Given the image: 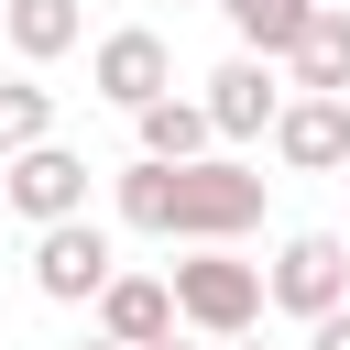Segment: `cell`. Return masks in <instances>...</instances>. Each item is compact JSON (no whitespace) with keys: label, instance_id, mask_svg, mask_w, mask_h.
Wrapping results in <instances>:
<instances>
[{"label":"cell","instance_id":"1","mask_svg":"<svg viewBox=\"0 0 350 350\" xmlns=\"http://www.w3.org/2000/svg\"><path fill=\"white\" fill-rule=\"evenodd\" d=\"M120 230L142 241H186V252H230L241 230H262V175L208 153V164H131L120 175Z\"/></svg>","mask_w":350,"mask_h":350},{"label":"cell","instance_id":"2","mask_svg":"<svg viewBox=\"0 0 350 350\" xmlns=\"http://www.w3.org/2000/svg\"><path fill=\"white\" fill-rule=\"evenodd\" d=\"M273 306V273L241 262V252H186L175 262V317L197 339H252V317Z\"/></svg>","mask_w":350,"mask_h":350},{"label":"cell","instance_id":"3","mask_svg":"<svg viewBox=\"0 0 350 350\" xmlns=\"http://www.w3.org/2000/svg\"><path fill=\"white\" fill-rule=\"evenodd\" d=\"M109 284H120V252H109L98 219H55V230H33V295H55V306H98Z\"/></svg>","mask_w":350,"mask_h":350},{"label":"cell","instance_id":"4","mask_svg":"<svg viewBox=\"0 0 350 350\" xmlns=\"http://www.w3.org/2000/svg\"><path fill=\"white\" fill-rule=\"evenodd\" d=\"M262 273H273V306H284V317H306V328L350 306V241H339V230H295Z\"/></svg>","mask_w":350,"mask_h":350},{"label":"cell","instance_id":"5","mask_svg":"<svg viewBox=\"0 0 350 350\" xmlns=\"http://www.w3.org/2000/svg\"><path fill=\"white\" fill-rule=\"evenodd\" d=\"M88 88H98L109 109H153V98H175V55H164V33H142V22L98 33V55H88Z\"/></svg>","mask_w":350,"mask_h":350},{"label":"cell","instance_id":"6","mask_svg":"<svg viewBox=\"0 0 350 350\" xmlns=\"http://www.w3.org/2000/svg\"><path fill=\"white\" fill-rule=\"evenodd\" d=\"M0 197H11L33 230H55V219H88V153H66V142H33V153H11V164H0Z\"/></svg>","mask_w":350,"mask_h":350},{"label":"cell","instance_id":"7","mask_svg":"<svg viewBox=\"0 0 350 350\" xmlns=\"http://www.w3.org/2000/svg\"><path fill=\"white\" fill-rule=\"evenodd\" d=\"M208 120H219V142H262V131L284 120V88H273V66H262V55H230V66L208 77Z\"/></svg>","mask_w":350,"mask_h":350},{"label":"cell","instance_id":"8","mask_svg":"<svg viewBox=\"0 0 350 350\" xmlns=\"http://www.w3.org/2000/svg\"><path fill=\"white\" fill-rule=\"evenodd\" d=\"M186 317H175V273H120L109 295H98V339H120V350H164Z\"/></svg>","mask_w":350,"mask_h":350},{"label":"cell","instance_id":"9","mask_svg":"<svg viewBox=\"0 0 350 350\" xmlns=\"http://www.w3.org/2000/svg\"><path fill=\"white\" fill-rule=\"evenodd\" d=\"M273 153H284L295 175H350V98H284Z\"/></svg>","mask_w":350,"mask_h":350},{"label":"cell","instance_id":"10","mask_svg":"<svg viewBox=\"0 0 350 350\" xmlns=\"http://www.w3.org/2000/svg\"><path fill=\"white\" fill-rule=\"evenodd\" d=\"M219 11H230L241 55H262V66H295V44L317 33V11H328V0H219Z\"/></svg>","mask_w":350,"mask_h":350},{"label":"cell","instance_id":"11","mask_svg":"<svg viewBox=\"0 0 350 350\" xmlns=\"http://www.w3.org/2000/svg\"><path fill=\"white\" fill-rule=\"evenodd\" d=\"M77 33H88V11H77V0H0V44H11L22 66L77 55Z\"/></svg>","mask_w":350,"mask_h":350},{"label":"cell","instance_id":"12","mask_svg":"<svg viewBox=\"0 0 350 350\" xmlns=\"http://www.w3.org/2000/svg\"><path fill=\"white\" fill-rule=\"evenodd\" d=\"M131 120H142V164H208V142H219L208 98H153V109H131Z\"/></svg>","mask_w":350,"mask_h":350},{"label":"cell","instance_id":"13","mask_svg":"<svg viewBox=\"0 0 350 350\" xmlns=\"http://www.w3.org/2000/svg\"><path fill=\"white\" fill-rule=\"evenodd\" d=\"M284 88H295V98H350V11H339V0H328V11H317V33L295 44Z\"/></svg>","mask_w":350,"mask_h":350},{"label":"cell","instance_id":"14","mask_svg":"<svg viewBox=\"0 0 350 350\" xmlns=\"http://www.w3.org/2000/svg\"><path fill=\"white\" fill-rule=\"evenodd\" d=\"M33 142H55V88L0 77V164H11V153H33Z\"/></svg>","mask_w":350,"mask_h":350},{"label":"cell","instance_id":"15","mask_svg":"<svg viewBox=\"0 0 350 350\" xmlns=\"http://www.w3.org/2000/svg\"><path fill=\"white\" fill-rule=\"evenodd\" d=\"M306 350H350V306H339V317H317V328H306Z\"/></svg>","mask_w":350,"mask_h":350},{"label":"cell","instance_id":"16","mask_svg":"<svg viewBox=\"0 0 350 350\" xmlns=\"http://www.w3.org/2000/svg\"><path fill=\"white\" fill-rule=\"evenodd\" d=\"M219 350H273V339H219Z\"/></svg>","mask_w":350,"mask_h":350},{"label":"cell","instance_id":"17","mask_svg":"<svg viewBox=\"0 0 350 350\" xmlns=\"http://www.w3.org/2000/svg\"><path fill=\"white\" fill-rule=\"evenodd\" d=\"M77 350H120V339H77Z\"/></svg>","mask_w":350,"mask_h":350},{"label":"cell","instance_id":"18","mask_svg":"<svg viewBox=\"0 0 350 350\" xmlns=\"http://www.w3.org/2000/svg\"><path fill=\"white\" fill-rule=\"evenodd\" d=\"M339 186H350V175H339Z\"/></svg>","mask_w":350,"mask_h":350},{"label":"cell","instance_id":"19","mask_svg":"<svg viewBox=\"0 0 350 350\" xmlns=\"http://www.w3.org/2000/svg\"><path fill=\"white\" fill-rule=\"evenodd\" d=\"M164 350H175V339H164Z\"/></svg>","mask_w":350,"mask_h":350}]
</instances>
